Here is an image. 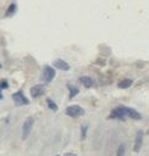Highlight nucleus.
<instances>
[{
    "mask_svg": "<svg viewBox=\"0 0 149 156\" xmlns=\"http://www.w3.org/2000/svg\"><path fill=\"white\" fill-rule=\"evenodd\" d=\"M64 156H77L76 154H72V152H67V154H65Z\"/></svg>",
    "mask_w": 149,
    "mask_h": 156,
    "instance_id": "nucleus-17",
    "label": "nucleus"
},
{
    "mask_svg": "<svg viewBox=\"0 0 149 156\" xmlns=\"http://www.w3.org/2000/svg\"><path fill=\"white\" fill-rule=\"evenodd\" d=\"M2 99V95H1V91H0V100Z\"/></svg>",
    "mask_w": 149,
    "mask_h": 156,
    "instance_id": "nucleus-18",
    "label": "nucleus"
},
{
    "mask_svg": "<svg viewBox=\"0 0 149 156\" xmlns=\"http://www.w3.org/2000/svg\"><path fill=\"white\" fill-rule=\"evenodd\" d=\"M33 123H34V119L32 117H28L23 126H22V139H27V136L29 135L31 130H32V127H33Z\"/></svg>",
    "mask_w": 149,
    "mask_h": 156,
    "instance_id": "nucleus-5",
    "label": "nucleus"
},
{
    "mask_svg": "<svg viewBox=\"0 0 149 156\" xmlns=\"http://www.w3.org/2000/svg\"><path fill=\"white\" fill-rule=\"evenodd\" d=\"M12 100L15 101V104L17 106H22V105H28L29 104V100L24 96V94H23L22 90H18V91L13 93L12 94Z\"/></svg>",
    "mask_w": 149,
    "mask_h": 156,
    "instance_id": "nucleus-4",
    "label": "nucleus"
},
{
    "mask_svg": "<svg viewBox=\"0 0 149 156\" xmlns=\"http://www.w3.org/2000/svg\"><path fill=\"white\" fill-rule=\"evenodd\" d=\"M143 135H144V133H143L142 130H138V132H137V134H136V139H134V146H133L134 152H139V150L142 149Z\"/></svg>",
    "mask_w": 149,
    "mask_h": 156,
    "instance_id": "nucleus-7",
    "label": "nucleus"
},
{
    "mask_svg": "<svg viewBox=\"0 0 149 156\" xmlns=\"http://www.w3.org/2000/svg\"><path fill=\"white\" fill-rule=\"evenodd\" d=\"M7 87H9L7 80H1V82H0V89H6Z\"/></svg>",
    "mask_w": 149,
    "mask_h": 156,
    "instance_id": "nucleus-16",
    "label": "nucleus"
},
{
    "mask_svg": "<svg viewBox=\"0 0 149 156\" xmlns=\"http://www.w3.org/2000/svg\"><path fill=\"white\" fill-rule=\"evenodd\" d=\"M0 67H1V65H0Z\"/></svg>",
    "mask_w": 149,
    "mask_h": 156,
    "instance_id": "nucleus-20",
    "label": "nucleus"
},
{
    "mask_svg": "<svg viewBox=\"0 0 149 156\" xmlns=\"http://www.w3.org/2000/svg\"><path fill=\"white\" fill-rule=\"evenodd\" d=\"M45 93V87L43 84H37L31 88V95L32 98H39Z\"/></svg>",
    "mask_w": 149,
    "mask_h": 156,
    "instance_id": "nucleus-6",
    "label": "nucleus"
},
{
    "mask_svg": "<svg viewBox=\"0 0 149 156\" xmlns=\"http://www.w3.org/2000/svg\"><path fill=\"white\" fill-rule=\"evenodd\" d=\"M15 11H16V4H11V5L9 6V9L6 10V16H11V15H13Z\"/></svg>",
    "mask_w": 149,
    "mask_h": 156,
    "instance_id": "nucleus-13",
    "label": "nucleus"
},
{
    "mask_svg": "<svg viewBox=\"0 0 149 156\" xmlns=\"http://www.w3.org/2000/svg\"><path fill=\"white\" fill-rule=\"evenodd\" d=\"M116 156H125V145H120L116 152Z\"/></svg>",
    "mask_w": 149,
    "mask_h": 156,
    "instance_id": "nucleus-14",
    "label": "nucleus"
},
{
    "mask_svg": "<svg viewBox=\"0 0 149 156\" xmlns=\"http://www.w3.org/2000/svg\"><path fill=\"white\" fill-rule=\"evenodd\" d=\"M46 104H48V106H49V108L51 111H57V105L51 99H46Z\"/></svg>",
    "mask_w": 149,
    "mask_h": 156,
    "instance_id": "nucleus-12",
    "label": "nucleus"
},
{
    "mask_svg": "<svg viewBox=\"0 0 149 156\" xmlns=\"http://www.w3.org/2000/svg\"><path fill=\"white\" fill-rule=\"evenodd\" d=\"M132 83H133L132 79H123V80H121V82L117 84V87L121 88V89H126V88H129V87L132 85Z\"/></svg>",
    "mask_w": 149,
    "mask_h": 156,
    "instance_id": "nucleus-10",
    "label": "nucleus"
},
{
    "mask_svg": "<svg viewBox=\"0 0 149 156\" xmlns=\"http://www.w3.org/2000/svg\"><path fill=\"white\" fill-rule=\"evenodd\" d=\"M56 156H60V155H56Z\"/></svg>",
    "mask_w": 149,
    "mask_h": 156,
    "instance_id": "nucleus-19",
    "label": "nucleus"
},
{
    "mask_svg": "<svg viewBox=\"0 0 149 156\" xmlns=\"http://www.w3.org/2000/svg\"><path fill=\"white\" fill-rule=\"evenodd\" d=\"M81 130H82V135H81V138H82V140H83V139H85V135H87V126H82Z\"/></svg>",
    "mask_w": 149,
    "mask_h": 156,
    "instance_id": "nucleus-15",
    "label": "nucleus"
},
{
    "mask_svg": "<svg viewBox=\"0 0 149 156\" xmlns=\"http://www.w3.org/2000/svg\"><path fill=\"white\" fill-rule=\"evenodd\" d=\"M127 117L136 119V121L142 118L139 112H137L136 110H133L131 107H126V106H118V107L114 108L109 116V118H111V119H121V121H125Z\"/></svg>",
    "mask_w": 149,
    "mask_h": 156,
    "instance_id": "nucleus-1",
    "label": "nucleus"
},
{
    "mask_svg": "<svg viewBox=\"0 0 149 156\" xmlns=\"http://www.w3.org/2000/svg\"><path fill=\"white\" fill-rule=\"evenodd\" d=\"M67 88H68V90H70V98H71V99H72V98H74V96L78 94V91H79V89H78L77 87L71 85V84H68V85H67Z\"/></svg>",
    "mask_w": 149,
    "mask_h": 156,
    "instance_id": "nucleus-11",
    "label": "nucleus"
},
{
    "mask_svg": "<svg viewBox=\"0 0 149 156\" xmlns=\"http://www.w3.org/2000/svg\"><path fill=\"white\" fill-rule=\"evenodd\" d=\"M65 113H66L67 116H70V117L76 118V117L83 116V115H84V110H83L81 106H78V105H71V106H68V107L66 108Z\"/></svg>",
    "mask_w": 149,
    "mask_h": 156,
    "instance_id": "nucleus-2",
    "label": "nucleus"
},
{
    "mask_svg": "<svg viewBox=\"0 0 149 156\" xmlns=\"http://www.w3.org/2000/svg\"><path fill=\"white\" fill-rule=\"evenodd\" d=\"M79 82H81L85 88H90V87H93V84H94V80H93L90 77H87V76L81 77V78H79Z\"/></svg>",
    "mask_w": 149,
    "mask_h": 156,
    "instance_id": "nucleus-9",
    "label": "nucleus"
},
{
    "mask_svg": "<svg viewBox=\"0 0 149 156\" xmlns=\"http://www.w3.org/2000/svg\"><path fill=\"white\" fill-rule=\"evenodd\" d=\"M54 66H55L56 68L61 69V71H68V69H70V65H68L66 61H64V60H60V58L54 61Z\"/></svg>",
    "mask_w": 149,
    "mask_h": 156,
    "instance_id": "nucleus-8",
    "label": "nucleus"
},
{
    "mask_svg": "<svg viewBox=\"0 0 149 156\" xmlns=\"http://www.w3.org/2000/svg\"><path fill=\"white\" fill-rule=\"evenodd\" d=\"M55 77V71L51 66H44L42 72V80L45 83H50Z\"/></svg>",
    "mask_w": 149,
    "mask_h": 156,
    "instance_id": "nucleus-3",
    "label": "nucleus"
}]
</instances>
